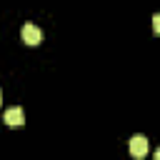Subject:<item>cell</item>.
Returning a JSON list of instances; mask_svg holds the SVG:
<instances>
[{"instance_id": "3957f363", "label": "cell", "mask_w": 160, "mask_h": 160, "mask_svg": "<svg viewBox=\"0 0 160 160\" xmlns=\"http://www.w3.org/2000/svg\"><path fill=\"white\" fill-rule=\"evenodd\" d=\"M5 122H8L10 128H20V125L25 122L22 108H10V110H5Z\"/></svg>"}, {"instance_id": "7a4b0ae2", "label": "cell", "mask_w": 160, "mask_h": 160, "mask_svg": "<svg viewBox=\"0 0 160 160\" xmlns=\"http://www.w3.org/2000/svg\"><path fill=\"white\" fill-rule=\"evenodd\" d=\"M130 155H132V158H140V160L148 155V140H145L142 135H135V138L130 140Z\"/></svg>"}, {"instance_id": "6da1fadb", "label": "cell", "mask_w": 160, "mask_h": 160, "mask_svg": "<svg viewBox=\"0 0 160 160\" xmlns=\"http://www.w3.org/2000/svg\"><path fill=\"white\" fill-rule=\"evenodd\" d=\"M22 40H25V45H40L42 42V30L32 22H25L22 25Z\"/></svg>"}, {"instance_id": "277c9868", "label": "cell", "mask_w": 160, "mask_h": 160, "mask_svg": "<svg viewBox=\"0 0 160 160\" xmlns=\"http://www.w3.org/2000/svg\"><path fill=\"white\" fill-rule=\"evenodd\" d=\"M152 30L160 32V15H152Z\"/></svg>"}, {"instance_id": "5b68a950", "label": "cell", "mask_w": 160, "mask_h": 160, "mask_svg": "<svg viewBox=\"0 0 160 160\" xmlns=\"http://www.w3.org/2000/svg\"><path fill=\"white\" fill-rule=\"evenodd\" d=\"M0 102H2V92H0Z\"/></svg>"}]
</instances>
